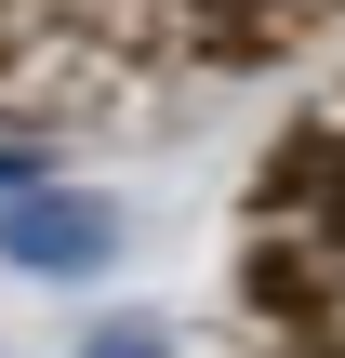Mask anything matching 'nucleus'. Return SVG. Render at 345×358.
I'll use <instances>...</instances> for the list:
<instances>
[{
    "label": "nucleus",
    "instance_id": "nucleus-1",
    "mask_svg": "<svg viewBox=\"0 0 345 358\" xmlns=\"http://www.w3.org/2000/svg\"><path fill=\"white\" fill-rule=\"evenodd\" d=\"M106 252H120L106 199H80V186H53V173H27V186L0 199V266H27V279H106Z\"/></svg>",
    "mask_w": 345,
    "mask_h": 358
},
{
    "label": "nucleus",
    "instance_id": "nucleus-2",
    "mask_svg": "<svg viewBox=\"0 0 345 358\" xmlns=\"http://www.w3.org/2000/svg\"><path fill=\"white\" fill-rule=\"evenodd\" d=\"M80 358H173V332H160V319H93Z\"/></svg>",
    "mask_w": 345,
    "mask_h": 358
},
{
    "label": "nucleus",
    "instance_id": "nucleus-3",
    "mask_svg": "<svg viewBox=\"0 0 345 358\" xmlns=\"http://www.w3.org/2000/svg\"><path fill=\"white\" fill-rule=\"evenodd\" d=\"M319 239H332V266H345V186H332V199H319Z\"/></svg>",
    "mask_w": 345,
    "mask_h": 358
},
{
    "label": "nucleus",
    "instance_id": "nucleus-4",
    "mask_svg": "<svg viewBox=\"0 0 345 358\" xmlns=\"http://www.w3.org/2000/svg\"><path fill=\"white\" fill-rule=\"evenodd\" d=\"M27 173H40V159H27V146H0V199H13V186H27Z\"/></svg>",
    "mask_w": 345,
    "mask_h": 358
},
{
    "label": "nucleus",
    "instance_id": "nucleus-5",
    "mask_svg": "<svg viewBox=\"0 0 345 358\" xmlns=\"http://www.w3.org/2000/svg\"><path fill=\"white\" fill-rule=\"evenodd\" d=\"M279 13H306V0H279Z\"/></svg>",
    "mask_w": 345,
    "mask_h": 358
}]
</instances>
